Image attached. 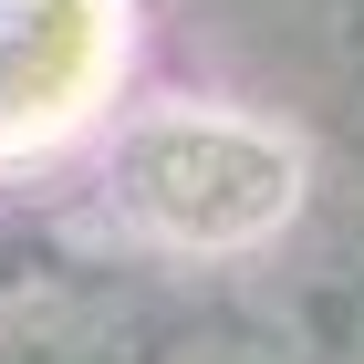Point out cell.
<instances>
[{"instance_id":"cell-1","label":"cell","mask_w":364,"mask_h":364,"mask_svg":"<svg viewBox=\"0 0 364 364\" xmlns=\"http://www.w3.org/2000/svg\"><path fill=\"white\" fill-rule=\"evenodd\" d=\"M291 198H302V156H291V136H271L250 114L198 105L125 136V208L177 250H240L291 219Z\"/></svg>"},{"instance_id":"cell-2","label":"cell","mask_w":364,"mask_h":364,"mask_svg":"<svg viewBox=\"0 0 364 364\" xmlns=\"http://www.w3.org/2000/svg\"><path fill=\"white\" fill-rule=\"evenodd\" d=\"M156 364H291V354L260 343V333H240V323H208V333H177Z\"/></svg>"},{"instance_id":"cell-3","label":"cell","mask_w":364,"mask_h":364,"mask_svg":"<svg viewBox=\"0 0 364 364\" xmlns=\"http://www.w3.org/2000/svg\"><path fill=\"white\" fill-rule=\"evenodd\" d=\"M354 364H364V323H354Z\"/></svg>"}]
</instances>
